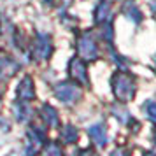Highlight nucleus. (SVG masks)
<instances>
[{
  "instance_id": "obj_2",
  "label": "nucleus",
  "mask_w": 156,
  "mask_h": 156,
  "mask_svg": "<svg viewBox=\"0 0 156 156\" xmlns=\"http://www.w3.org/2000/svg\"><path fill=\"white\" fill-rule=\"evenodd\" d=\"M90 135L93 137V140L97 142V144H100V146L105 144V128L102 126V125H97V126L90 128Z\"/></svg>"
},
{
  "instance_id": "obj_3",
  "label": "nucleus",
  "mask_w": 156,
  "mask_h": 156,
  "mask_svg": "<svg viewBox=\"0 0 156 156\" xmlns=\"http://www.w3.org/2000/svg\"><path fill=\"white\" fill-rule=\"evenodd\" d=\"M144 109H146V114L149 116V119H153L156 123V102H153V100L146 102Z\"/></svg>"
},
{
  "instance_id": "obj_1",
  "label": "nucleus",
  "mask_w": 156,
  "mask_h": 156,
  "mask_svg": "<svg viewBox=\"0 0 156 156\" xmlns=\"http://www.w3.org/2000/svg\"><path fill=\"white\" fill-rule=\"evenodd\" d=\"M112 84H114V95L121 102L132 100V97L135 93V86H133V79L130 77L128 74H116Z\"/></svg>"
}]
</instances>
